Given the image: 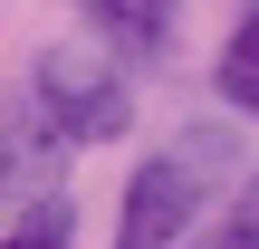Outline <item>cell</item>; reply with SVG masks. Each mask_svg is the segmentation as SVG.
Instances as JSON below:
<instances>
[{"mask_svg": "<svg viewBox=\"0 0 259 249\" xmlns=\"http://www.w3.org/2000/svg\"><path fill=\"white\" fill-rule=\"evenodd\" d=\"M211 96H221L231 125H259V0L231 10V29H221V48H211Z\"/></svg>", "mask_w": 259, "mask_h": 249, "instance_id": "4", "label": "cell"}, {"mask_svg": "<svg viewBox=\"0 0 259 249\" xmlns=\"http://www.w3.org/2000/svg\"><path fill=\"white\" fill-rule=\"evenodd\" d=\"M202 240H211V249H259V163H240V173L221 182V202H211Z\"/></svg>", "mask_w": 259, "mask_h": 249, "instance_id": "7", "label": "cell"}, {"mask_svg": "<svg viewBox=\"0 0 259 249\" xmlns=\"http://www.w3.org/2000/svg\"><path fill=\"white\" fill-rule=\"evenodd\" d=\"M163 154H173V163H183V173H192L202 192H221V182H231V173L250 163V154H240V125H231V115H221V125H183V134H173Z\"/></svg>", "mask_w": 259, "mask_h": 249, "instance_id": "6", "label": "cell"}, {"mask_svg": "<svg viewBox=\"0 0 259 249\" xmlns=\"http://www.w3.org/2000/svg\"><path fill=\"white\" fill-rule=\"evenodd\" d=\"M0 249H77V202H67V192H19V202H0Z\"/></svg>", "mask_w": 259, "mask_h": 249, "instance_id": "5", "label": "cell"}, {"mask_svg": "<svg viewBox=\"0 0 259 249\" xmlns=\"http://www.w3.org/2000/svg\"><path fill=\"white\" fill-rule=\"evenodd\" d=\"M183 10L192 0H77V38L106 48L125 77H144V67H163L183 48Z\"/></svg>", "mask_w": 259, "mask_h": 249, "instance_id": "3", "label": "cell"}, {"mask_svg": "<svg viewBox=\"0 0 259 249\" xmlns=\"http://www.w3.org/2000/svg\"><path fill=\"white\" fill-rule=\"evenodd\" d=\"M19 106L67 144V154H96V144H125L135 134V77L106 58V48H87V38H48L38 58H29V86H19Z\"/></svg>", "mask_w": 259, "mask_h": 249, "instance_id": "1", "label": "cell"}, {"mask_svg": "<svg viewBox=\"0 0 259 249\" xmlns=\"http://www.w3.org/2000/svg\"><path fill=\"white\" fill-rule=\"evenodd\" d=\"M183 249H211V240H183Z\"/></svg>", "mask_w": 259, "mask_h": 249, "instance_id": "8", "label": "cell"}, {"mask_svg": "<svg viewBox=\"0 0 259 249\" xmlns=\"http://www.w3.org/2000/svg\"><path fill=\"white\" fill-rule=\"evenodd\" d=\"M202 221H211V192L154 144V154L125 173V192H115V230H106V249H183V240H202Z\"/></svg>", "mask_w": 259, "mask_h": 249, "instance_id": "2", "label": "cell"}]
</instances>
